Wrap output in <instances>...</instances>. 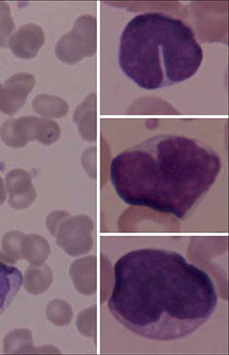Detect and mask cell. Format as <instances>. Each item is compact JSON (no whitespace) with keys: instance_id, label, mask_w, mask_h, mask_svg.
<instances>
[{"instance_id":"obj_1","label":"cell","mask_w":229,"mask_h":355,"mask_svg":"<svg viewBox=\"0 0 229 355\" xmlns=\"http://www.w3.org/2000/svg\"><path fill=\"white\" fill-rule=\"evenodd\" d=\"M109 309L125 328L156 341L186 338L208 322L218 305L208 272L178 253L139 249L114 266Z\"/></svg>"},{"instance_id":"obj_2","label":"cell","mask_w":229,"mask_h":355,"mask_svg":"<svg viewBox=\"0 0 229 355\" xmlns=\"http://www.w3.org/2000/svg\"><path fill=\"white\" fill-rule=\"evenodd\" d=\"M219 155L195 139L152 137L117 155L110 179L125 203L185 218L216 182Z\"/></svg>"},{"instance_id":"obj_3","label":"cell","mask_w":229,"mask_h":355,"mask_svg":"<svg viewBox=\"0 0 229 355\" xmlns=\"http://www.w3.org/2000/svg\"><path fill=\"white\" fill-rule=\"evenodd\" d=\"M203 60V49L193 29L170 15L139 14L120 37V68L145 90H158L189 80Z\"/></svg>"},{"instance_id":"obj_4","label":"cell","mask_w":229,"mask_h":355,"mask_svg":"<svg viewBox=\"0 0 229 355\" xmlns=\"http://www.w3.org/2000/svg\"><path fill=\"white\" fill-rule=\"evenodd\" d=\"M3 143L12 148H24L28 143L40 142L51 145L56 141L58 128L53 121L34 116H21L19 119H9L0 129Z\"/></svg>"},{"instance_id":"obj_5","label":"cell","mask_w":229,"mask_h":355,"mask_svg":"<svg viewBox=\"0 0 229 355\" xmlns=\"http://www.w3.org/2000/svg\"><path fill=\"white\" fill-rule=\"evenodd\" d=\"M35 85V77L26 73H17L7 80L3 85L0 111L7 115L17 113L24 106Z\"/></svg>"},{"instance_id":"obj_6","label":"cell","mask_w":229,"mask_h":355,"mask_svg":"<svg viewBox=\"0 0 229 355\" xmlns=\"http://www.w3.org/2000/svg\"><path fill=\"white\" fill-rule=\"evenodd\" d=\"M6 181L12 209H25L33 204L37 194L30 174L24 169H14L7 174Z\"/></svg>"},{"instance_id":"obj_7","label":"cell","mask_w":229,"mask_h":355,"mask_svg":"<svg viewBox=\"0 0 229 355\" xmlns=\"http://www.w3.org/2000/svg\"><path fill=\"white\" fill-rule=\"evenodd\" d=\"M43 29L35 24L21 26L10 37L9 46L12 53L21 59H32L38 55L44 46Z\"/></svg>"},{"instance_id":"obj_8","label":"cell","mask_w":229,"mask_h":355,"mask_svg":"<svg viewBox=\"0 0 229 355\" xmlns=\"http://www.w3.org/2000/svg\"><path fill=\"white\" fill-rule=\"evenodd\" d=\"M22 282L24 277L18 268L0 262V315L10 306Z\"/></svg>"},{"instance_id":"obj_9","label":"cell","mask_w":229,"mask_h":355,"mask_svg":"<svg viewBox=\"0 0 229 355\" xmlns=\"http://www.w3.org/2000/svg\"><path fill=\"white\" fill-rule=\"evenodd\" d=\"M21 254L31 265H40L46 261L50 254V247L42 236L35 234H26L21 242Z\"/></svg>"},{"instance_id":"obj_10","label":"cell","mask_w":229,"mask_h":355,"mask_svg":"<svg viewBox=\"0 0 229 355\" xmlns=\"http://www.w3.org/2000/svg\"><path fill=\"white\" fill-rule=\"evenodd\" d=\"M53 283V273L46 264L30 265L25 275L24 286L27 292L40 295L46 292Z\"/></svg>"},{"instance_id":"obj_11","label":"cell","mask_w":229,"mask_h":355,"mask_svg":"<svg viewBox=\"0 0 229 355\" xmlns=\"http://www.w3.org/2000/svg\"><path fill=\"white\" fill-rule=\"evenodd\" d=\"M5 354H35L32 331L16 329L6 335L3 342Z\"/></svg>"},{"instance_id":"obj_12","label":"cell","mask_w":229,"mask_h":355,"mask_svg":"<svg viewBox=\"0 0 229 355\" xmlns=\"http://www.w3.org/2000/svg\"><path fill=\"white\" fill-rule=\"evenodd\" d=\"M33 106L35 112L42 116L59 117L62 114L63 105L61 101L46 94L37 96Z\"/></svg>"},{"instance_id":"obj_13","label":"cell","mask_w":229,"mask_h":355,"mask_svg":"<svg viewBox=\"0 0 229 355\" xmlns=\"http://www.w3.org/2000/svg\"><path fill=\"white\" fill-rule=\"evenodd\" d=\"M25 234L18 231L6 233L2 241L3 253L9 258L11 264L17 263L22 260L21 254V242Z\"/></svg>"},{"instance_id":"obj_14","label":"cell","mask_w":229,"mask_h":355,"mask_svg":"<svg viewBox=\"0 0 229 355\" xmlns=\"http://www.w3.org/2000/svg\"><path fill=\"white\" fill-rule=\"evenodd\" d=\"M16 28L11 17L10 6L0 1V47L6 48L9 40Z\"/></svg>"},{"instance_id":"obj_15","label":"cell","mask_w":229,"mask_h":355,"mask_svg":"<svg viewBox=\"0 0 229 355\" xmlns=\"http://www.w3.org/2000/svg\"><path fill=\"white\" fill-rule=\"evenodd\" d=\"M46 313L48 320L57 325H63L69 320L68 308L61 301L49 303Z\"/></svg>"},{"instance_id":"obj_16","label":"cell","mask_w":229,"mask_h":355,"mask_svg":"<svg viewBox=\"0 0 229 355\" xmlns=\"http://www.w3.org/2000/svg\"><path fill=\"white\" fill-rule=\"evenodd\" d=\"M6 199V191L4 186L3 180L0 177V205L3 204Z\"/></svg>"},{"instance_id":"obj_17","label":"cell","mask_w":229,"mask_h":355,"mask_svg":"<svg viewBox=\"0 0 229 355\" xmlns=\"http://www.w3.org/2000/svg\"><path fill=\"white\" fill-rule=\"evenodd\" d=\"M2 94H3V85L1 84H0V102H1Z\"/></svg>"}]
</instances>
